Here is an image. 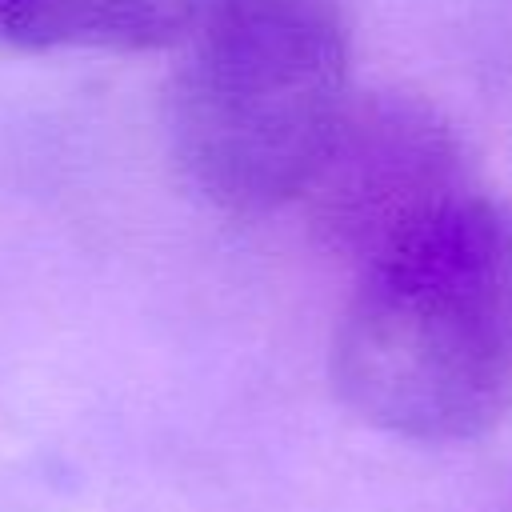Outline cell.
Instances as JSON below:
<instances>
[{"instance_id": "obj_2", "label": "cell", "mask_w": 512, "mask_h": 512, "mask_svg": "<svg viewBox=\"0 0 512 512\" xmlns=\"http://www.w3.org/2000/svg\"><path fill=\"white\" fill-rule=\"evenodd\" d=\"M352 100L344 0H204L164 92L184 184L224 216L296 200Z\"/></svg>"}, {"instance_id": "obj_1", "label": "cell", "mask_w": 512, "mask_h": 512, "mask_svg": "<svg viewBox=\"0 0 512 512\" xmlns=\"http://www.w3.org/2000/svg\"><path fill=\"white\" fill-rule=\"evenodd\" d=\"M340 404L412 444H464L512 416V200L476 192L372 260L336 316Z\"/></svg>"}, {"instance_id": "obj_4", "label": "cell", "mask_w": 512, "mask_h": 512, "mask_svg": "<svg viewBox=\"0 0 512 512\" xmlns=\"http://www.w3.org/2000/svg\"><path fill=\"white\" fill-rule=\"evenodd\" d=\"M204 0H0V40L20 52H156L184 40Z\"/></svg>"}, {"instance_id": "obj_3", "label": "cell", "mask_w": 512, "mask_h": 512, "mask_svg": "<svg viewBox=\"0 0 512 512\" xmlns=\"http://www.w3.org/2000/svg\"><path fill=\"white\" fill-rule=\"evenodd\" d=\"M456 120L420 92H352L324 140L300 204L312 240L356 272L476 196Z\"/></svg>"}]
</instances>
